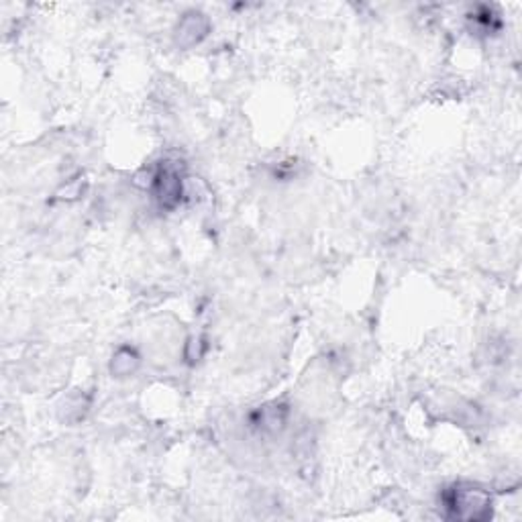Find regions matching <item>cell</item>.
<instances>
[{"label": "cell", "instance_id": "cell-3", "mask_svg": "<svg viewBox=\"0 0 522 522\" xmlns=\"http://www.w3.org/2000/svg\"><path fill=\"white\" fill-rule=\"evenodd\" d=\"M209 29H211V23L203 12H195V11L186 12L174 31L176 46H180V47L196 46V43H200L206 37Z\"/></svg>", "mask_w": 522, "mask_h": 522}, {"label": "cell", "instance_id": "cell-2", "mask_svg": "<svg viewBox=\"0 0 522 522\" xmlns=\"http://www.w3.org/2000/svg\"><path fill=\"white\" fill-rule=\"evenodd\" d=\"M153 195L162 209H174L182 200V176L174 166L163 163L153 176Z\"/></svg>", "mask_w": 522, "mask_h": 522}, {"label": "cell", "instance_id": "cell-4", "mask_svg": "<svg viewBox=\"0 0 522 522\" xmlns=\"http://www.w3.org/2000/svg\"><path fill=\"white\" fill-rule=\"evenodd\" d=\"M139 366V355L133 352V349L123 347L119 349L117 353L112 357V363H111V371L114 376L119 377H125V376H131L135 369Z\"/></svg>", "mask_w": 522, "mask_h": 522}, {"label": "cell", "instance_id": "cell-1", "mask_svg": "<svg viewBox=\"0 0 522 522\" xmlns=\"http://www.w3.org/2000/svg\"><path fill=\"white\" fill-rule=\"evenodd\" d=\"M443 504L452 518L485 520L492 517V498L477 485H453L443 494Z\"/></svg>", "mask_w": 522, "mask_h": 522}]
</instances>
